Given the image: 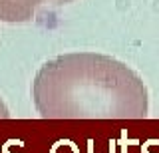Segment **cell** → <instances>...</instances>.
<instances>
[{"instance_id":"6da1fadb","label":"cell","mask_w":159,"mask_h":153,"mask_svg":"<svg viewBox=\"0 0 159 153\" xmlns=\"http://www.w3.org/2000/svg\"><path fill=\"white\" fill-rule=\"evenodd\" d=\"M32 97L46 119H139L149 111L141 78L127 64L93 52L46 62L34 78Z\"/></svg>"},{"instance_id":"7a4b0ae2","label":"cell","mask_w":159,"mask_h":153,"mask_svg":"<svg viewBox=\"0 0 159 153\" xmlns=\"http://www.w3.org/2000/svg\"><path fill=\"white\" fill-rule=\"evenodd\" d=\"M72 0H0V22L22 24L34 20L38 8L62 6Z\"/></svg>"},{"instance_id":"3957f363","label":"cell","mask_w":159,"mask_h":153,"mask_svg":"<svg viewBox=\"0 0 159 153\" xmlns=\"http://www.w3.org/2000/svg\"><path fill=\"white\" fill-rule=\"evenodd\" d=\"M6 117H10V111H8L6 103L0 100V119H6Z\"/></svg>"}]
</instances>
